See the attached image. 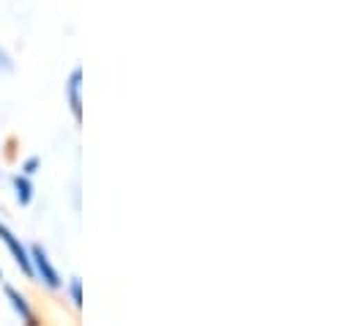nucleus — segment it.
Instances as JSON below:
<instances>
[{"mask_svg":"<svg viewBox=\"0 0 354 326\" xmlns=\"http://www.w3.org/2000/svg\"><path fill=\"white\" fill-rule=\"evenodd\" d=\"M0 277H3V271H0Z\"/></svg>","mask_w":354,"mask_h":326,"instance_id":"1a4fd4ad","label":"nucleus"},{"mask_svg":"<svg viewBox=\"0 0 354 326\" xmlns=\"http://www.w3.org/2000/svg\"><path fill=\"white\" fill-rule=\"evenodd\" d=\"M22 170H25V175H33V173L39 170V160H36V157H30L28 162L22 164Z\"/></svg>","mask_w":354,"mask_h":326,"instance_id":"0eeeda50","label":"nucleus"},{"mask_svg":"<svg viewBox=\"0 0 354 326\" xmlns=\"http://www.w3.org/2000/svg\"><path fill=\"white\" fill-rule=\"evenodd\" d=\"M6 296L11 299V307L28 321V324H36V318H33V313H30V307H28V302H25V296L22 294H17L14 288H6Z\"/></svg>","mask_w":354,"mask_h":326,"instance_id":"20e7f679","label":"nucleus"},{"mask_svg":"<svg viewBox=\"0 0 354 326\" xmlns=\"http://www.w3.org/2000/svg\"><path fill=\"white\" fill-rule=\"evenodd\" d=\"M30 255H33V263H36V271L41 274V280H44L50 288H58V285H61V277H58V271L53 269V263H50L47 252H44L41 247H33V249H30Z\"/></svg>","mask_w":354,"mask_h":326,"instance_id":"f257e3e1","label":"nucleus"},{"mask_svg":"<svg viewBox=\"0 0 354 326\" xmlns=\"http://www.w3.org/2000/svg\"><path fill=\"white\" fill-rule=\"evenodd\" d=\"M72 302H75V307H83V282L80 280H72Z\"/></svg>","mask_w":354,"mask_h":326,"instance_id":"423d86ee","label":"nucleus"},{"mask_svg":"<svg viewBox=\"0 0 354 326\" xmlns=\"http://www.w3.org/2000/svg\"><path fill=\"white\" fill-rule=\"evenodd\" d=\"M0 239H3V242H6V247L11 249V255H14V260H17L19 266H22V271H25V274L30 277V274H33V266H30V258H28V252H25V247H22V245H19V242H17V236H14V233H11L8 228H3V225H0Z\"/></svg>","mask_w":354,"mask_h":326,"instance_id":"f03ea898","label":"nucleus"},{"mask_svg":"<svg viewBox=\"0 0 354 326\" xmlns=\"http://www.w3.org/2000/svg\"><path fill=\"white\" fill-rule=\"evenodd\" d=\"M80 88H83V69H75L69 77V104L75 113V121L83 124V102H80Z\"/></svg>","mask_w":354,"mask_h":326,"instance_id":"7ed1b4c3","label":"nucleus"},{"mask_svg":"<svg viewBox=\"0 0 354 326\" xmlns=\"http://www.w3.org/2000/svg\"><path fill=\"white\" fill-rule=\"evenodd\" d=\"M0 69H3V72H11V61H8V55H6L3 50H0Z\"/></svg>","mask_w":354,"mask_h":326,"instance_id":"6e6552de","label":"nucleus"},{"mask_svg":"<svg viewBox=\"0 0 354 326\" xmlns=\"http://www.w3.org/2000/svg\"><path fill=\"white\" fill-rule=\"evenodd\" d=\"M14 189H17L19 203H22V206H28V203H30V198H33V186H30V181H28V178H14Z\"/></svg>","mask_w":354,"mask_h":326,"instance_id":"39448f33","label":"nucleus"}]
</instances>
